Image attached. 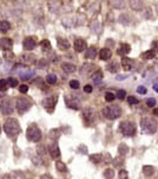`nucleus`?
<instances>
[{"label":"nucleus","instance_id":"2","mask_svg":"<svg viewBox=\"0 0 158 179\" xmlns=\"http://www.w3.org/2000/svg\"><path fill=\"white\" fill-rule=\"evenodd\" d=\"M158 123L152 117H143L141 120V129L145 134H153L157 132Z\"/></svg>","mask_w":158,"mask_h":179},{"label":"nucleus","instance_id":"56","mask_svg":"<svg viewBox=\"0 0 158 179\" xmlns=\"http://www.w3.org/2000/svg\"><path fill=\"white\" fill-rule=\"evenodd\" d=\"M3 179H11V178H9V176H8V174H5V176L3 177Z\"/></svg>","mask_w":158,"mask_h":179},{"label":"nucleus","instance_id":"19","mask_svg":"<svg viewBox=\"0 0 158 179\" xmlns=\"http://www.w3.org/2000/svg\"><path fill=\"white\" fill-rule=\"evenodd\" d=\"M19 76H20L21 79L26 81V79H29V78H32V76H34V71H32V70L20 71V73H19Z\"/></svg>","mask_w":158,"mask_h":179},{"label":"nucleus","instance_id":"18","mask_svg":"<svg viewBox=\"0 0 158 179\" xmlns=\"http://www.w3.org/2000/svg\"><path fill=\"white\" fill-rule=\"evenodd\" d=\"M131 51V47H130V45L129 44H126V43H124V44H121V47L118 49V54L119 55H127Z\"/></svg>","mask_w":158,"mask_h":179},{"label":"nucleus","instance_id":"36","mask_svg":"<svg viewBox=\"0 0 158 179\" xmlns=\"http://www.w3.org/2000/svg\"><path fill=\"white\" fill-rule=\"evenodd\" d=\"M7 81L6 79H0V92H6L7 90Z\"/></svg>","mask_w":158,"mask_h":179},{"label":"nucleus","instance_id":"6","mask_svg":"<svg viewBox=\"0 0 158 179\" xmlns=\"http://www.w3.org/2000/svg\"><path fill=\"white\" fill-rule=\"evenodd\" d=\"M31 108V102H29L27 98L25 97H19L17 100V109L19 114H24L26 113L28 109Z\"/></svg>","mask_w":158,"mask_h":179},{"label":"nucleus","instance_id":"55","mask_svg":"<svg viewBox=\"0 0 158 179\" xmlns=\"http://www.w3.org/2000/svg\"><path fill=\"white\" fill-rule=\"evenodd\" d=\"M153 114H155L156 116H158V108H155V109H153Z\"/></svg>","mask_w":158,"mask_h":179},{"label":"nucleus","instance_id":"29","mask_svg":"<svg viewBox=\"0 0 158 179\" xmlns=\"http://www.w3.org/2000/svg\"><path fill=\"white\" fill-rule=\"evenodd\" d=\"M114 177V171L112 168H107V170L104 171V178L105 179H113Z\"/></svg>","mask_w":158,"mask_h":179},{"label":"nucleus","instance_id":"51","mask_svg":"<svg viewBox=\"0 0 158 179\" xmlns=\"http://www.w3.org/2000/svg\"><path fill=\"white\" fill-rule=\"evenodd\" d=\"M125 78H127V75H119L116 77L117 81H122V79H125Z\"/></svg>","mask_w":158,"mask_h":179},{"label":"nucleus","instance_id":"16","mask_svg":"<svg viewBox=\"0 0 158 179\" xmlns=\"http://www.w3.org/2000/svg\"><path fill=\"white\" fill-rule=\"evenodd\" d=\"M122 66L124 70H130L131 66H132V59L129 58V57H123L122 58Z\"/></svg>","mask_w":158,"mask_h":179},{"label":"nucleus","instance_id":"8","mask_svg":"<svg viewBox=\"0 0 158 179\" xmlns=\"http://www.w3.org/2000/svg\"><path fill=\"white\" fill-rule=\"evenodd\" d=\"M65 102H66L67 107L76 109V111H78V109L80 108V102H79V100H76L74 97H71V96L65 97Z\"/></svg>","mask_w":158,"mask_h":179},{"label":"nucleus","instance_id":"10","mask_svg":"<svg viewBox=\"0 0 158 179\" xmlns=\"http://www.w3.org/2000/svg\"><path fill=\"white\" fill-rule=\"evenodd\" d=\"M43 104H44V107H45L46 109H48L50 112H52V109H53V107H54V104H56V97L50 96V97L44 98Z\"/></svg>","mask_w":158,"mask_h":179},{"label":"nucleus","instance_id":"13","mask_svg":"<svg viewBox=\"0 0 158 179\" xmlns=\"http://www.w3.org/2000/svg\"><path fill=\"white\" fill-rule=\"evenodd\" d=\"M85 47H86V42L84 41V39L79 38V39H77V41L74 42V50L76 51L82 52V51L85 50Z\"/></svg>","mask_w":158,"mask_h":179},{"label":"nucleus","instance_id":"44","mask_svg":"<svg viewBox=\"0 0 158 179\" xmlns=\"http://www.w3.org/2000/svg\"><path fill=\"white\" fill-rule=\"evenodd\" d=\"M70 87L72 89H78L79 88V81H77V79H72V81H70Z\"/></svg>","mask_w":158,"mask_h":179},{"label":"nucleus","instance_id":"17","mask_svg":"<svg viewBox=\"0 0 158 179\" xmlns=\"http://www.w3.org/2000/svg\"><path fill=\"white\" fill-rule=\"evenodd\" d=\"M130 6L135 11H141L143 6V1L142 0H130Z\"/></svg>","mask_w":158,"mask_h":179},{"label":"nucleus","instance_id":"3","mask_svg":"<svg viewBox=\"0 0 158 179\" xmlns=\"http://www.w3.org/2000/svg\"><path fill=\"white\" fill-rule=\"evenodd\" d=\"M103 114L106 119H108V120H116V119H118L121 116L122 114V111L121 108L116 106V104H112V106H107L103 109Z\"/></svg>","mask_w":158,"mask_h":179},{"label":"nucleus","instance_id":"27","mask_svg":"<svg viewBox=\"0 0 158 179\" xmlns=\"http://www.w3.org/2000/svg\"><path fill=\"white\" fill-rule=\"evenodd\" d=\"M84 117L86 119V120L88 122H91L92 121V119H93V112H92V109H86V111L84 112Z\"/></svg>","mask_w":158,"mask_h":179},{"label":"nucleus","instance_id":"11","mask_svg":"<svg viewBox=\"0 0 158 179\" xmlns=\"http://www.w3.org/2000/svg\"><path fill=\"white\" fill-rule=\"evenodd\" d=\"M48 152H50L52 159H57V158L60 157V150H59L57 144H52L50 147H48Z\"/></svg>","mask_w":158,"mask_h":179},{"label":"nucleus","instance_id":"24","mask_svg":"<svg viewBox=\"0 0 158 179\" xmlns=\"http://www.w3.org/2000/svg\"><path fill=\"white\" fill-rule=\"evenodd\" d=\"M118 152H119V154H127L129 153V146H127L126 144H121L119 146H118Z\"/></svg>","mask_w":158,"mask_h":179},{"label":"nucleus","instance_id":"5","mask_svg":"<svg viewBox=\"0 0 158 179\" xmlns=\"http://www.w3.org/2000/svg\"><path fill=\"white\" fill-rule=\"evenodd\" d=\"M119 129L123 135L125 136H132L135 135L136 133V126L133 122H130V121H124L121 123L119 126Z\"/></svg>","mask_w":158,"mask_h":179},{"label":"nucleus","instance_id":"57","mask_svg":"<svg viewBox=\"0 0 158 179\" xmlns=\"http://www.w3.org/2000/svg\"><path fill=\"white\" fill-rule=\"evenodd\" d=\"M0 131H1V128H0Z\"/></svg>","mask_w":158,"mask_h":179},{"label":"nucleus","instance_id":"32","mask_svg":"<svg viewBox=\"0 0 158 179\" xmlns=\"http://www.w3.org/2000/svg\"><path fill=\"white\" fill-rule=\"evenodd\" d=\"M143 57H144L145 59H152V58H155V57H156V52H155L153 50L145 51V52L143 54Z\"/></svg>","mask_w":158,"mask_h":179},{"label":"nucleus","instance_id":"23","mask_svg":"<svg viewBox=\"0 0 158 179\" xmlns=\"http://www.w3.org/2000/svg\"><path fill=\"white\" fill-rule=\"evenodd\" d=\"M62 68H63V70L66 71V73H73L76 70V66L73 64H71V63H63Z\"/></svg>","mask_w":158,"mask_h":179},{"label":"nucleus","instance_id":"39","mask_svg":"<svg viewBox=\"0 0 158 179\" xmlns=\"http://www.w3.org/2000/svg\"><path fill=\"white\" fill-rule=\"evenodd\" d=\"M107 69H108V71H111V73H116V71L118 70V64H117L116 62H113V63H111L110 65L107 66Z\"/></svg>","mask_w":158,"mask_h":179},{"label":"nucleus","instance_id":"52","mask_svg":"<svg viewBox=\"0 0 158 179\" xmlns=\"http://www.w3.org/2000/svg\"><path fill=\"white\" fill-rule=\"evenodd\" d=\"M45 62H46L45 59H42V61H39V62H38V64L40 65V68H44V64H45Z\"/></svg>","mask_w":158,"mask_h":179},{"label":"nucleus","instance_id":"15","mask_svg":"<svg viewBox=\"0 0 158 179\" xmlns=\"http://www.w3.org/2000/svg\"><path fill=\"white\" fill-rule=\"evenodd\" d=\"M57 44H58V47L63 51L67 50V49L70 47V43H68V41H66V39H64V38H57Z\"/></svg>","mask_w":158,"mask_h":179},{"label":"nucleus","instance_id":"40","mask_svg":"<svg viewBox=\"0 0 158 179\" xmlns=\"http://www.w3.org/2000/svg\"><path fill=\"white\" fill-rule=\"evenodd\" d=\"M112 4L114 7L117 8H121L124 6V0H112Z\"/></svg>","mask_w":158,"mask_h":179},{"label":"nucleus","instance_id":"43","mask_svg":"<svg viewBox=\"0 0 158 179\" xmlns=\"http://www.w3.org/2000/svg\"><path fill=\"white\" fill-rule=\"evenodd\" d=\"M125 95H126V92H125V90H118L117 94H116V97L119 98V100H124V98H125Z\"/></svg>","mask_w":158,"mask_h":179},{"label":"nucleus","instance_id":"4","mask_svg":"<svg viewBox=\"0 0 158 179\" xmlns=\"http://www.w3.org/2000/svg\"><path fill=\"white\" fill-rule=\"evenodd\" d=\"M26 136L29 141H32V142H39L42 140V131L39 129L35 125H32V126H29L27 128V132H26Z\"/></svg>","mask_w":158,"mask_h":179},{"label":"nucleus","instance_id":"9","mask_svg":"<svg viewBox=\"0 0 158 179\" xmlns=\"http://www.w3.org/2000/svg\"><path fill=\"white\" fill-rule=\"evenodd\" d=\"M23 45H24V49H25V50L31 51V50H33V49L37 46V42H35V39H34L33 37H27L25 41H24Z\"/></svg>","mask_w":158,"mask_h":179},{"label":"nucleus","instance_id":"41","mask_svg":"<svg viewBox=\"0 0 158 179\" xmlns=\"http://www.w3.org/2000/svg\"><path fill=\"white\" fill-rule=\"evenodd\" d=\"M146 104H147V107L153 108V107L156 106V98H153V97L147 98V100H146Z\"/></svg>","mask_w":158,"mask_h":179},{"label":"nucleus","instance_id":"46","mask_svg":"<svg viewBox=\"0 0 158 179\" xmlns=\"http://www.w3.org/2000/svg\"><path fill=\"white\" fill-rule=\"evenodd\" d=\"M19 92L23 93V94L27 93V92H28V85H26V84H21V85H19Z\"/></svg>","mask_w":158,"mask_h":179},{"label":"nucleus","instance_id":"53","mask_svg":"<svg viewBox=\"0 0 158 179\" xmlns=\"http://www.w3.org/2000/svg\"><path fill=\"white\" fill-rule=\"evenodd\" d=\"M153 90L158 93V83H156V84H153Z\"/></svg>","mask_w":158,"mask_h":179},{"label":"nucleus","instance_id":"45","mask_svg":"<svg viewBox=\"0 0 158 179\" xmlns=\"http://www.w3.org/2000/svg\"><path fill=\"white\" fill-rule=\"evenodd\" d=\"M129 178V174L125 170H121L119 171V179H127Z\"/></svg>","mask_w":158,"mask_h":179},{"label":"nucleus","instance_id":"33","mask_svg":"<svg viewBox=\"0 0 158 179\" xmlns=\"http://www.w3.org/2000/svg\"><path fill=\"white\" fill-rule=\"evenodd\" d=\"M7 85L11 87V88H14V87L18 85V81H17L14 77H9V78L7 79Z\"/></svg>","mask_w":158,"mask_h":179},{"label":"nucleus","instance_id":"14","mask_svg":"<svg viewBox=\"0 0 158 179\" xmlns=\"http://www.w3.org/2000/svg\"><path fill=\"white\" fill-rule=\"evenodd\" d=\"M111 56H112V52H111L110 49L104 47L99 51V58L102 59V61H107V59L111 58Z\"/></svg>","mask_w":158,"mask_h":179},{"label":"nucleus","instance_id":"42","mask_svg":"<svg viewBox=\"0 0 158 179\" xmlns=\"http://www.w3.org/2000/svg\"><path fill=\"white\" fill-rule=\"evenodd\" d=\"M114 98H116V95H113L112 93H106V94H105V100H106L107 102H112Z\"/></svg>","mask_w":158,"mask_h":179},{"label":"nucleus","instance_id":"26","mask_svg":"<svg viewBox=\"0 0 158 179\" xmlns=\"http://www.w3.org/2000/svg\"><path fill=\"white\" fill-rule=\"evenodd\" d=\"M56 168L59 172H66L67 171V167L63 161H56Z\"/></svg>","mask_w":158,"mask_h":179},{"label":"nucleus","instance_id":"25","mask_svg":"<svg viewBox=\"0 0 158 179\" xmlns=\"http://www.w3.org/2000/svg\"><path fill=\"white\" fill-rule=\"evenodd\" d=\"M90 160L93 164H99L100 161H103V157H102V154H92V155H90Z\"/></svg>","mask_w":158,"mask_h":179},{"label":"nucleus","instance_id":"50","mask_svg":"<svg viewBox=\"0 0 158 179\" xmlns=\"http://www.w3.org/2000/svg\"><path fill=\"white\" fill-rule=\"evenodd\" d=\"M84 92H85V93H88V94H90V93H92V87H91L90 84L85 85V87H84Z\"/></svg>","mask_w":158,"mask_h":179},{"label":"nucleus","instance_id":"38","mask_svg":"<svg viewBox=\"0 0 158 179\" xmlns=\"http://www.w3.org/2000/svg\"><path fill=\"white\" fill-rule=\"evenodd\" d=\"M23 61H25L26 63L31 64L34 62V56L33 55H29V56H23Z\"/></svg>","mask_w":158,"mask_h":179},{"label":"nucleus","instance_id":"47","mask_svg":"<svg viewBox=\"0 0 158 179\" xmlns=\"http://www.w3.org/2000/svg\"><path fill=\"white\" fill-rule=\"evenodd\" d=\"M48 135H50V138H52V139H56V138L59 136V131H57V129H52Z\"/></svg>","mask_w":158,"mask_h":179},{"label":"nucleus","instance_id":"7","mask_svg":"<svg viewBox=\"0 0 158 179\" xmlns=\"http://www.w3.org/2000/svg\"><path fill=\"white\" fill-rule=\"evenodd\" d=\"M14 111V107L13 103L9 98H5L0 102V112H1L4 115H8V114H12Z\"/></svg>","mask_w":158,"mask_h":179},{"label":"nucleus","instance_id":"1","mask_svg":"<svg viewBox=\"0 0 158 179\" xmlns=\"http://www.w3.org/2000/svg\"><path fill=\"white\" fill-rule=\"evenodd\" d=\"M4 129H5V133L7 134V136H9V138H15L19 133H20V126H19V122L13 117L7 119L5 121Z\"/></svg>","mask_w":158,"mask_h":179},{"label":"nucleus","instance_id":"28","mask_svg":"<svg viewBox=\"0 0 158 179\" xmlns=\"http://www.w3.org/2000/svg\"><path fill=\"white\" fill-rule=\"evenodd\" d=\"M102 78H103L102 71H97V73H94V74H93V76H92V79H93V82H94L96 84H98V83H100V81H102Z\"/></svg>","mask_w":158,"mask_h":179},{"label":"nucleus","instance_id":"12","mask_svg":"<svg viewBox=\"0 0 158 179\" xmlns=\"http://www.w3.org/2000/svg\"><path fill=\"white\" fill-rule=\"evenodd\" d=\"M0 46H1L4 50H9V49L13 46V41L11 38L4 37V38L0 39Z\"/></svg>","mask_w":158,"mask_h":179},{"label":"nucleus","instance_id":"37","mask_svg":"<svg viewBox=\"0 0 158 179\" xmlns=\"http://www.w3.org/2000/svg\"><path fill=\"white\" fill-rule=\"evenodd\" d=\"M102 157H103V160L105 161V163H107V164H110V163H112V160L113 159L111 158V155L108 154L107 152H105L104 154H102Z\"/></svg>","mask_w":158,"mask_h":179},{"label":"nucleus","instance_id":"31","mask_svg":"<svg viewBox=\"0 0 158 179\" xmlns=\"http://www.w3.org/2000/svg\"><path fill=\"white\" fill-rule=\"evenodd\" d=\"M93 64H84L83 65V68H82V70H80V73H82V75L85 73V75H88V71L91 70V69H93Z\"/></svg>","mask_w":158,"mask_h":179},{"label":"nucleus","instance_id":"35","mask_svg":"<svg viewBox=\"0 0 158 179\" xmlns=\"http://www.w3.org/2000/svg\"><path fill=\"white\" fill-rule=\"evenodd\" d=\"M40 46L44 49V50H50L51 49V43L47 41V39H44V41H42L40 43Z\"/></svg>","mask_w":158,"mask_h":179},{"label":"nucleus","instance_id":"21","mask_svg":"<svg viewBox=\"0 0 158 179\" xmlns=\"http://www.w3.org/2000/svg\"><path fill=\"white\" fill-rule=\"evenodd\" d=\"M9 27H11V24H9L7 20H1V22H0V32H3V33L7 32L9 30Z\"/></svg>","mask_w":158,"mask_h":179},{"label":"nucleus","instance_id":"54","mask_svg":"<svg viewBox=\"0 0 158 179\" xmlns=\"http://www.w3.org/2000/svg\"><path fill=\"white\" fill-rule=\"evenodd\" d=\"M152 46H153L155 49H158V42H153V43H152Z\"/></svg>","mask_w":158,"mask_h":179},{"label":"nucleus","instance_id":"20","mask_svg":"<svg viewBox=\"0 0 158 179\" xmlns=\"http://www.w3.org/2000/svg\"><path fill=\"white\" fill-rule=\"evenodd\" d=\"M94 57H96V47L94 46L88 47L87 50L85 51V58L91 59V58H94Z\"/></svg>","mask_w":158,"mask_h":179},{"label":"nucleus","instance_id":"22","mask_svg":"<svg viewBox=\"0 0 158 179\" xmlns=\"http://www.w3.org/2000/svg\"><path fill=\"white\" fill-rule=\"evenodd\" d=\"M143 173L146 176V177H150L155 173V167L153 166H149V165H146L143 167Z\"/></svg>","mask_w":158,"mask_h":179},{"label":"nucleus","instance_id":"34","mask_svg":"<svg viewBox=\"0 0 158 179\" xmlns=\"http://www.w3.org/2000/svg\"><path fill=\"white\" fill-rule=\"evenodd\" d=\"M46 82L47 83H50V84H54L56 82H57V76L56 75H47V77H46Z\"/></svg>","mask_w":158,"mask_h":179},{"label":"nucleus","instance_id":"48","mask_svg":"<svg viewBox=\"0 0 158 179\" xmlns=\"http://www.w3.org/2000/svg\"><path fill=\"white\" fill-rule=\"evenodd\" d=\"M127 102H129V104H137L138 100L136 97H133V96H129V97H127Z\"/></svg>","mask_w":158,"mask_h":179},{"label":"nucleus","instance_id":"30","mask_svg":"<svg viewBox=\"0 0 158 179\" xmlns=\"http://www.w3.org/2000/svg\"><path fill=\"white\" fill-rule=\"evenodd\" d=\"M112 163H113V166H114V167H122L124 160H123L122 157H116L113 160H112Z\"/></svg>","mask_w":158,"mask_h":179},{"label":"nucleus","instance_id":"49","mask_svg":"<svg viewBox=\"0 0 158 179\" xmlns=\"http://www.w3.org/2000/svg\"><path fill=\"white\" fill-rule=\"evenodd\" d=\"M137 93L138 94H146V88L143 87V85H139L137 88Z\"/></svg>","mask_w":158,"mask_h":179}]
</instances>
